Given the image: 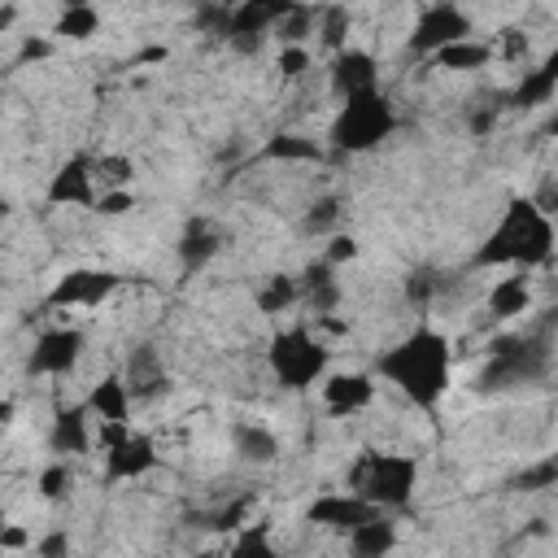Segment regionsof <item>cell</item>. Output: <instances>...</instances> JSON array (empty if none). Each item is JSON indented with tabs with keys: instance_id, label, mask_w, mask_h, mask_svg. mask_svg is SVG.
<instances>
[{
	"instance_id": "38",
	"label": "cell",
	"mask_w": 558,
	"mask_h": 558,
	"mask_svg": "<svg viewBox=\"0 0 558 558\" xmlns=\"http://www.w3.org/2000/svg\"><path fill=\"white\" fill-rule=\"evenodd\" d=\"M231 554L235 558H270L275 545H270V523H253V527H240V536L231 541Z\"/></svg>"
},
{
	"instance_id": "41",
	"label": "cell",
	"mask_w": 558,
	"mask_h": 558,
	"mask_svg": "<svg viewBox=\"0 0 558 558\" xmlns=\"http://www.w3.org/2000/svg\"><path fill=\"white\" fill-rule=\"evenodd\" d=\"M310 65H314V57H310L305 44H279V57H275L279 78H301Z\"/></svg>"
},
{
	"instance_id": "30",
	"label": "cell",
	"mask_w": 558,
	"mask_h": 558,
	"mask_svg": "<svg viewBox=\"0 0 558 558\" xmlns=\"http://www.w3.org/2000/svg\"><path fill=\"white\" fill-rule=\"evenodd\" d=\"M349 31H353V13H349V4H340V0H327V4H318V17H314V35H318V44H323L327 52L344 48V44H349Z\"/></svg>"
},
{
	"instance_id": "42",
	"label": "cell",
	"mask_w": 558,
	"mask_h": 558,
	"mask_svg": "<svg viewBox=\"0 0 558 558\" xmlns=\"http://www.w3.org/2000/svg\"><path fill=\"white\" fill-rule=\"evenodd\" d=\"M92 209L105 214V218H122V214L135 209V192L131 187H100V196L92 201Z\"/></svg>"
},
{
	"instance_id": "16",
	"label": "cell",
	"mask_w": 558,
	"mask_h": 558,
	"mask_svg": "<svg viewBox=\"0 0 558 558\" xmlns=\"http://www.w3.org/2000/svg\"><path fill=\"white\" fill-rule=\"evenodd\" d=\"M174 253H179V266H183L187 275L205 270V266L222 253V231H218V222H214V218H205V214L187 218V222H183V231H179Z\"/></svg>"
},
{
	"instance_id": "10",
	"label": "cell",
	"mask_w": 558,
	"mask_h": 558,
	"mask_svg": "<svg viewBox=\"0 0 558 558\" xmlns=\"http://www.w3.org/2000/svg\"><path fill=\"white\" fill-rule=\"evenodd\" d=\"M157 466H161V453L148 432H126L122 440L105 449V484H131V480L153 475Z\"/></svg>"
},
{
	"instance_id": "34",
	"label": "cell",
	"mask_w": 558,
	"mask_h": 558,
	"mask_svg": "<svg viewBox=\"0 0 558 558\" xmlns=\"http://www.w3.org/2000/svg\"><path fill=\"white\" fill-rule=\"evenodd\" d=\"M135 174V161L126 153H105V157H92V179L96 187H126Z\"/></svg>"
},
{
	"instance_id": "12",
	"label": "cell",
	"mask_w": 558,
	"mask_h": 558,
	"mask_svg": "<svg viewBox=\"0 0 558 558\" xmlns=\"http://www.w3.org/2000/svg\"><path fill=\"white\" fill-rule=\"evenodd\" d=\"M327 87H331L336 100H344L353 92H366V87H379V61H375V52L353 48V44L336 48L331 61H327Z\"/></svg>"
},
{
	"instance_id": "35",
	"label": "cell",
	"mask_w": 558,
	"mask_h": 558,
	"mask_svg": "<svg viewBox=\"0 0 558 558\" xmlns=\"http://www.w3.org/2000/svg\"><path fill=\"white\" fill-rule=\"evenodd\" d=\"M554 484H558V458H541V462H532L506 480V488H514V493H545Z\"/></svg>"
},
{
	"instance_id": "2",
	"label": "cell",
	"mask_w": 558,
	"mask_h": 558,
	"mask_svg": "<svg viewBox=\"0 0 558 558\" xmlns=\"http://www.w3.org/2000/svg\"><path fill=\"white\" fill-rule=\"evenodd\" d=\"M558 227L554 214L541 209L532 196H510L484 244L475 248L471 266H514V270H541L554 262Z\"/></svg>"
},
{
	"instance_id": "33",
	"label": "cell",
	"mask_w": 558,
	"mask_h": 558,
	"mask_svg": "<svg viewBox=\"0 0 558 558\" xmlns=\"http://www.w3.org/2000/svg\"><path fill=\"white\" fill-rule=\"evenodd\" d=\"M340 214H344V201H340V196H318V201L305 205L301 231H305V235H331V231L340 227Z\"/></svg>"
},
{
	"instance_id": "24",
	"label": "cell",
	"mask_w": 558,
	"mask_h": 558,
	"mask_svg": "<svg viewBox=\"0 0 558 558\" xmlns=\"http://www.w3.org/2000/svg\"><path fill=\"white\" fill-rule=\"evenodd\" d=\"M349 536V554L353 558H384L388 549H397V523L388 519V510H379L375 519H362L357 527L344 532Z\"/></svg>"
},
{
	"instance_id": "6",
	"label": "cell",
	"mask_w": 558,
	"mask_h": 558,
	"mask_svg": "<svg viewBox=\"0 0 558 558\" xmlns=\"http://www.w3.org/2000/svg\"><path fill=\"white\" fill-rule=\"evenodd\" d=\"M266 366L283 392H305L327 375L331 349L310 327H283L266 340Z\"/></svg>"
},
{
	"instance_id": "47",
	"label": "cell",
	"mask_w": 558,
	"mask_h": 558,
	"mask_svg": "<svg viewBox=\"0 0 558 558\" xmlns=\"http://www.w3.org/2000/svg\"><path fill=\"white\" fill-rule=\"evenodd\" d=\"M17 22V4H0V35H9Z\"/></svg>"
},
{
	"instance_id": "19",
	"label": "cell",
	"mask_w": 558,
	"mask_h": 558,
	"mask_svg": "<svg viewBox=\"0 0 558 558\" xmlns=\"http://www.w3.org/2000/svg\"><path fill=\"white\" fill-rule=\"evenodd\" d=\"M532 301H536V296H532V270H514V266H510V275L488 288L484 314L497 318V323H510V318H523V314L532 310Z\"/></svg>"
},
{
	"instance_id": "27",
	"label": "cell",
	"mask_w": 558,
	"mask_h": 558,
	"mask_svg": "<svg viewBox=\"0 0 558 558\" xmlns=\"http://www.w3.org/2000/svg\"><path fill=\"white\" fill-rule=\"evenodd\" d=\"M253 501H257L253 493H235V497H227V501L192 514V523L205 527V532H240L248 523V514H253Z\"/></svg>"
},
{
	"instance_id": "45",
	"label": "cell",
	"mask_w": 558,
	"mask_h": 558,
	"mask_svg": "<svg viewBox=\"0 0 558 558\" xmlns=\"http://www.w3.org/2000/svg\"><path fill=\"white\" fill-rule=\"evenodd\" d=\"M35 554H39V558H61V554H70V532L57 527V532L39 536V541H35Z\"/></svg>"
},
{
	"instance_id": "51",
	"label": "cell",
	"mask_w": 558,
	"mask_h": 558,
	"mask_svg": "<svg viewBox=\"0 0 558 558\" xmlns=\"http://www.w3.org/2000/svg\"><path fill=\"white\" fill-rule=\"evenodd\" d=\"M0 532H4V514H0Z\"/></svg>"
},
{
	"instance_id": "14",
	"label": "cell",
	"mask_w": 558,
	"mask_h": 558,
	"mask_svg": "<svg viewBox=\"0 0 558 558\" xmlns=\"http://www.w3.org/2000/svg\"><path fill=\"white\" fill-rule=\"evenodd\" d=\"M48 205H92L96 201V179H92V157L87 153H74L65 157L52 174H48V187H44Z\"/></svg>"
},
{
	"instance_id": "28",
	"label": "cell",
	"mask_w": 558,
	"mask_h": 558,
	"mask_svg": "<svg viewBox=\"0 0 558 558\" xmlns=\"http://www.w3.org/2000/svg\"><path fill=\"white\" fill-rule=\"evenodd\" d=\"M52 35L57 39H70V44H87L100 35V9L87 0V4H61L57 22H52Z\"/></svg>"
},
{
	"instance_id": "52",
	"label": "cell",
	"mask_w": 558,
	"mask_h": 558,
	"mask_svg": "<svg viewBox=\"0 0 558 558\" xmlns=\"http://www.w3.org/2000/svg\"><path fill=\"white\" fill-rule=\"evenodd\" d=\"M222 4H240V0H222Z\"/></svg>"
},
{
	"instance_id": "9",
	"label": "cell",
	"mask_w": 558,
	"mask_h": 558,
	"mask_svg": "<svg viewBox=\"0 0 558 558\" xmlns=\"http://www.w3.org/2000/svg\"><path fill=\"white\" fill-rule=\"evenodd\" d=\"M83 349H87V336L78 327H48L35 340L31 357H26V371L31 375H48V379H65V375L78 371Z\"/></svg>"
},
{
	"instance_id": "25",
	"label": "cell",
	"mask_w": 558,
	"mask_h": 558,
	"mask_svg": "<svg viewBox=\"0 0 558 558\" xmlns=\"http://www.w3.org/2000/svg\"><path fill=\"white\" fill-rule=\"evenodd\" d=\"M493 57H497V52H493V44H484V39L466 35V39L445 44V48H440V52H432L427 61H432L436 70H449V74H471V70H484Z\"/></svg>"
},
{
	"instance_id": "31",
	"label": "cell",
	"mask_w": 558,
	"mask_h": 558,
	"mask_svg": "<svg viewBox=\"0 0 558 558\" xmlns=\"http://www.w3.org/2000/svg\"><path fill=\"white\" fill-rule=\"evenodd\" d=\"M292 305H301V288H296V275H266V283L257 288V310L262 314H270V318H279V314H288Z\"/></svg>"
},
{
	"instance_id": "15",
	"label": "cell",
	"mask_w": 558,
	"mask_h": 558,
	"mask_svg": "<svg viewBox=\"0 0 558 558\" xmlns=\"http://www.w3.org/2000/svg\"><path fill=\"white\" fill-rule=\"evenodd\" d=\"M375 514H379V506H371L353 488L349 493H323L305 506V523H318V527H331V532H349V527H357L362 519H375Z\"/></svg>"
},
{
	"instance_id": "11",
	"label": "cell",
	"mask_w": 558,
	"mask_h": 558,
	"mask_svg": "<svg viewBox=\"0 0 558 558\" xmlns=\"http://www.w3.org/2000/svg\"><path fill=\"white\" fill-rule=\"evenodd\" d=\"M122 379H126V388H131V401H140V405L166 397L170 379H166V357H161V349H157L153 340H135L131 353H126V362H122Z\"/></svg>"
},
{
	"instance_id": "39",
	"label": "cell",
	"mask_w": 558,
	"mask_h": 558,
	"mask_svg": "<svg viewBox=\"0 0 558 558\" xmlns=\"http://www.w3.org/2000/svg\"><path fill=\"white\" fill-rule=\"evenodd\" d=\"M501 96H493V100H480V105H471L466 109V131L475 135V140H488L493 131H497V122H501Z\"/></svg>"
},
{
	"instance_id": "26",
	"label": "cell",
	"mask_w": 558,
	"mask_h": 558,
	"mask_svg": "<svg viewBox=\"0 0 558 558\" xmlns=\"http://www.w3.org/2000/svg\"><path fill=\"white\" fill-rule=\"evenodd\" d=\"M231 449L240 462L248 466H266L279 458V436L266 427V423H235L231 427Z\"/></svg>"
},
{
	"instance_id": "48",
	"label": "cell",
	"mask_w": 558,
	"mask_h": 558,
	"mask_svg": "<svg viewBox=\"0 0 558 558\" xmlns=\"http://www.w3.org/2000/svg\"><path fill=\"white\" fill-rule=\"evenodd\" d=\"M17 418V401L13 397H0V427H9Z\"/></svg>"
},
{
	"instance_id": "44",
	"label": "cell",
	"mask_w": 558,
	"mask_h": 558,
	"mask_svg": "<svg viewBox=\"0 0 558 558\" xmlns=\"http://www.w3.org/2000/svg\"><path fill=\"white\" fill-rule=\"evenodd\" d=\"M48 57H52V39H48V35H26V39L17 44L13 65H35V61H48Z\"/></svg>"
},
{
	"instance_id": "22",
	"label": "cell",
	"mask_w": 558,
	"mask_h": 558,
	"mask_svg": "<svg viewBox=\"0 0 558 558\" xmlns=\"http://www.w3.org/2000/svg\"><path fill=\"white\" fill-rule=\"evenodd\" d=\"M83 405L92 410L96 423H105V418H113V423H131V405H135V401H131V388H126V379H122V371H118V375L96 379V384L87 388Z\"/></svg>"
},
{
	"instance_id": "46",
	"label": "cell",
	"mask_w": 558,
	"mask_h": 558,
	"mask_svg": "<svg viewBox=\"0 0 558 558\" xmlns=\"http://www.w3.org/2000/svg\"><path fill=\"white\" fill-rule=\"evenodd\" d=\"M26 545V532L22 527H4L0 532V549H22Z\"/></svg>"
},
{
	"instance_id": "17",
	"label": "cell",
	"mask_w": 558,
	"mask_h": 558,
	"mask_svg": "<svg viewBox=\"0 0 558 558\" xmlns=\"http://www.w3.org/2000/svg\"><path fill=\"white\" fill-rule=\"evenodd\" d=\"M48 449L57 458H78L92 449V410L83 401L74 405H57L52 427H48Z\"/></svg>"
},
{
	"instance_id": "7",
	"label": "cell",
	"mask_w": 558,
	"mask_h": 558,
	"mask_svg": "<svg viewBox=\"0 0 558 558\" xmlns=\"http://www.w3.org/2000/svg\"><path fill=\"white\" fill-rule=\"evenodd\" d=\"M466 35H471V13H466L462 4H453V0H432V4L414 17V26H410V35H405V52L418 57V61H427L432 52H440L445 44L466 39Z\"/></svg>"
},
{
	"instance_id": "23",
	"label": "cell",
	"mask_w": 558,
	"mask_h": 558,
	"mask_svg": "<svg viewBox=\"0 0 558 558\" xmlns=\"http://www.w3.org/2000/svg\"><path fill=\"white\" fill-rule=\"evenodd\" d=\"M257 157L262 161H292V166H318V161H327V148L301 131H275V135H266Z\"/></svg>"
},
{
	"instance_id": "5",
	"label": "cell",
	"mask_w": 558,
	"mask_h": 558,
	"mask_svg": "<svg viewBox=\"0 0 558 558\" xmlns=\"http://www.w3.org/2000/svg\"><path fill=\"white\" fill-rule=\"evenodd\" d=\"M349 488L379 510H405L418 488V458L392 449H362L349 466Z\"/></svg>"
},
{
	"instance_id": "49",
	"label": "cell",
	"mask_w": 558,
	"mask_h": 558,
	"mask_svg": "<svg viewBox=\"0 0 558 558\" xmlns=\"http://www.w3.org/2000/svg\"><path fill=\"white\" fill-rule=\"evenodd\" d=\"M9 209H13V201H9V196H0V222L9 218Z\"/></svg>"
},
{
	"instance_id": "4",
	"label": "cell",
	"mask_w": 558,
	"mask_h": 558,
	"mask_svg": "<svg viewBox=\"0 0 558 558\" xmlns=\"http://www.w3.org/2000/svg\"><path fill=\"white\" fill-rule=\"evenodd\" d=\"M401 126L397 105L388 100L384 87H366L340 100L331 126H327V144L336 157H362L375 153L384 140H392V131Z\"/></svg>"
},
{
	"instance_id": "29",
	"label": "cell",
	"mask_w": 558,
	"mask_h": 558,
	"mask_svg": "<svg viewBox=\"0 0 558 558\" xmlns=\"http://www.w3.org/2000/svg\"><path fill=\"white\" fill-rule=\"evenodd\" d=\"M445 292V275L436 270V266H414L405 279H401V296H405V305L410 310H418V314H427L432 305H436V296Z\"/></svg>"
},
{
	"instance_id": "21",
	"label": "cell",
	"mask_w": 558,
	"mask_h": 558,
	"mask_svg": "<svg viewBox=\"0 0 558 558\" xmlns=\"http://www.w3.org/2000/svg\"><path fill=\"white\" fill-rule=\"evenodd\" d=\"M554 92H558V57H545L541 65L523 70V78L501 96V105L506 109H541L554 100Z\"/></svg>"
},
{
	"instance_id": "32",
	"label": "cell",
	"mask_w": 558,
	"mask_h": 558,
	"mask_svg": "<svg viewBox=\"0 0 558 558\" xmlns=\"http://www.w3.org/2000/svg\"><path fill=\"white\" fill-rule=\"evenodd\" d=\"M314 17H318V4L296 0V4L275 22L270 35H279V44H305V35H314Z\"/></svg>"
},
{
	"instance_id": "1",
	"label": "cell",
	"mask_w": 558,
	"mask_h": 558,
	"mask_svg": "<svg viewBox=\"0 0 558 558\" xmlns=\"http://www.w3.org/2000/svg\"><path fill=\"white\" fill-rule=\"evenodd\" d=\"M375 375L392 384L410 405L436 410L453 384V344L440 327L418 323L375 357Z\"/></svg>"
},
{
	"instance_id": "40",
	"label": "cell",
	"mask_w": 558,
	"mask_h": 558,
	"mask_svg": "<svg viewBox=\"0 0 558 558\" xmlns=\"http://www.w3.org/2000/svg\"><path fill=\"white\" fill-rule=\"evenodd\" d=\"M493 52H497V57H506V61H527L532 39H527V31H523V26H501V31H497Z\"/></svg>"
},
{
	"instance_id": "8",
	"label": "cell",
	"mask_w": 558,
	"mask_h": 558,
	"mask_svg": "<svg viewBox=\"0 0 558 558\" xmlns=\"http://www.w3.org/2000/svg\"><path fill=\"white\" fill-rule=\"evenodd\" d=\"M126 279L118 275V270H105V266H74V270H65L52 288H48V296H44V305L48 310H96L100 301H109L118 288H122Z\"/></svg>"
},
{
	"instance_id": "50",
	"label": "cell",
	"mask_w": 558,
	"mask_h": 558,
	"mask_svg": "<svg viewBox=\"0 0 558 558\" xmlns=\"http://www.w3.org/2000/svg\"><path fill=\"white\" fill-rule=\"evenodd\" d=\"M61 4H87V0H61Z\"/></svg>"
},
{
	"instance_id": "18",
	"label": "cell",
	"mask_w": 558,
	"mask_h": 558,
	"mask_svg": "<svg viewBox=\"0 0 558 558\" xmlns=\"http://www.w3.org/2000/svg\"><path fill=\"white\" fill-rule=\"evenodd\" d=\"M296 288H301V305H305L314 318L336 314V305L344 301V288H340V279H336V266H331L327 257L305 262V270L296 275Z\"/></svg>"
},
{
	"instance_id": "3",
	"label": "cell",
	"mask_w": 558,
	"mask_h": 558,
	"mask_svg": "<svg viewBox=\"0 0 558 558\" xmlns=\"http://www.w3.org/2000/svg\"><path fill=\"white\" fill-rule=\"evenodd\" d=\"M549 375H554V323L541 318V323L497 336L488 344V362L475 375V392L501 397V392L549 384Z\"/></svg>"
},
{
	"instance_id": "37",
	"label": "cell",
	"mask_w": 558,
	"mask_h": 558,
	"mask_svg": "<svg viewBox=\"0 0 558 558\" xmlns=\"http://www.w3.org/2000/svg\"><path fill=\"white\" fill-rule=\"evenodd\" d=\"M227 17H231V4H222V0H201L196 13H192L196 31L209 35V39H227Z\"/></svg>"
},
{
	"instance_id": "20",
	"label": "cell",
	"mask_w": 558,
	"mask_h": 558,
	"mask_svg": "<svg viewBox=\"0 0 558 558\" xmlns=\"http://www.w3.org/2000/svg\"><path fill=\"white\" fill-rule=\"evenodd\" d=\"M296 0H240V4H231V17H227V39L222 44H231V39H244V35H262V39H270V31H275V22L292 9Z\"/></svg>"
},
{
	"instance_id": "43",
	"label": "cell",
	"mask_w": 558,
	"mask_h": 558,
	"mask_svg": "<svg viewBox=\"0 0 558 558\" xmlns=\"http://www.w3.org/2000/svg\"><path fill=\"white\" fill-rule=\"evenodd\" d=\"M357 253H362V244H357L349 231H331V235H327V248H323V257H327L336 270H340L344 262H353Z\"/></svg>"
},
{
	"instance_id": "13",
	"label": "cell",
	"mask_w": 558,
	"mask_h": 558,
	"mask_svg": "<svg viewBox=\"0 0 558 558\" xmlns=\"http://www.w3.org/2000/svg\"><path fill=\"white\" fill-rule=\"evenodd\" d=\"M318 388H323L327 414H336V418H349L375 401V375H366V371H327L318 379Z\"/></svg>"
},
{
	"instance_id": "36",
	"label": "cell",
	"mask_w": 558,
	"mask_h": 558,
	"mask_svg": "<svg viewBox=\"0 0 558 558\" xmlns=\"http://www.w3.org/2000/svg\"><path fill=\"white\" fill-rule=\"evenodd\" d=\"M35 488H39V497H44V501H65V497H70V488H74V471H70V462H65V458L48 462V466L39 471Z\"/></svg>"
}]
</instances>
